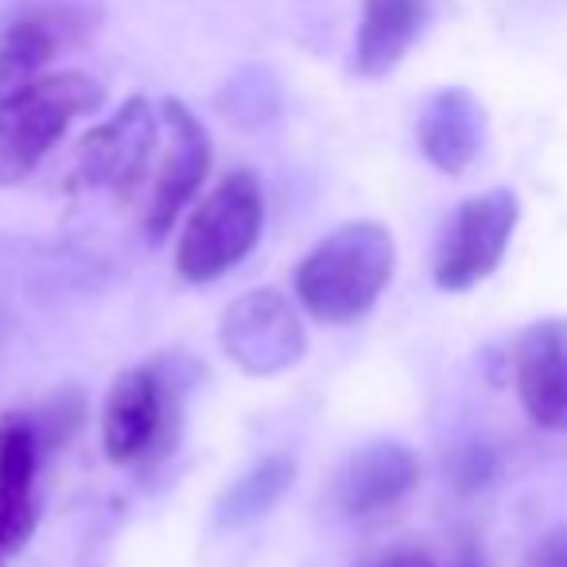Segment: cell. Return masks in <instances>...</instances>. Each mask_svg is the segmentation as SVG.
Masks as SVG:
<instances>
[{
    "label": "cell",
    "instance_id": "obj_13",
    "mask_svg": "<svg viewBox=\"0 0 567 567\" xmlns=\"http://www.w3.org/2000/svg\"><path fill=\"white\" fill-rule=\"evenodd\" d=\"M427 24V0H362V20H358V43H354V63L358 74L365 79H381L389 74L416 35Z\"/></svg>",
    "mask_w": 567,
    "mask_h": 567
},
{
    "label": "cell",
    "instance_id": "obj_16",
    "mask_svg": "<svg viewBox=\"0 0 567 567\" xmlns=\"http://www.w3.org/2000/svg\"><path fill=\"white\" fill-rule=\"evenodd\" d=\"M86 393L79 385H63L59 393H51L40 409L32 412V427H35V443H40L43 455L51 451H63L74 435L86 424Z\"/></svg>",
    "mask_w": 567,
    "mask_h": 567
},
{
    "label": "cell",
    "instance_id": "obj_8",
    "mask_svg": "<svg viewBox=\"0 0 567 567\" xmlns=\"http://www.w3.org/2000/svg\"><path fill=\"white\" fill-rule=\"evenodd\" d=\"M159 125H164L167 148L156 175V187H152L148 198V214H144V229H148L152 241H164L172 234L183 206L198 195V187L210 175V159H214L210 133L195 117V110L183 105L179 97H164L159 102Z\"/></svg>",
    "mask_w": 567,
    "mask_h": 567
},
{
    "label": "cell",
    "instance_id": "obj_4",
    "mask_svg": "<svg viewBox=\"0 0 567 567\" xmlns=\"http://www.w3.org/2000/svg\"><path fill=\"white\" fill-rule=\"evenodd\" d=\"M517 218L520 203L505 187L474 195L463 206H455L432 257V276L443 292H466V288L486 280L502 265Z\"/></svg>",
    "mask_w": 567,
    "mask_h": 567
},
{
    "label": "cell",
    "instance_id": "obj_19",
    "mask_svg": "<svg viewBox=\"0 0 567 567\" xmlns=\"http://www.w3.org/2000/svg\"><path fill=\"white\" fill-rule=\"evenodd\" d=\"M365 567H435V559L427 556L424 548H412V544H404V548L381 551V556L370 559Z\"/></svg>",
    "mask_w": 567,
    "mask_h": 567
},
{
    "label": "cell",
    "instance_id": "obj_9",
    "mask_svg": "<svg viewBox=\"0 0 567 567\" xmlns=\"http://www.w3.org/2000/svg\"><path fill=\"white\" fill-rule=\"evenodd\" d=\"M513 381L520 409L536 427H567V319H536L517 334Z\"/></svg>",
    "mask_w": 567,
    "mask_h": 567
},
{
    "label": "cell",
    "instance_id": "obj_18",
    "mask_svg": "<svg viewBox=\"0 0 567 567\" xmlns=\"http://www.w3.org/2000/svg\"><path fill=\"white\" fill-rule=\"evenodd\" d=\"M533 567H567V525L551 528L533 551Z\"/></svg>",
    "mask_w": 567,
    "mask_h": 567
},
{
    "label": "cell",
    "instance_id": "obj_5",
    "mask_svg": "<svg viewBox=\"0 0 567 567\" xmlns=\"http://www.w3.org/2000/svg\"><path fill=\"white\" fill-rule=\"evenodd\" d=\"M221 354L249 378H276L308 354L300 311L276 288H252L226 308L218 327Z\"/></svg>",
    "mask_w": 567,
    "mask_h": 567
},
{
    "label": "cell",
    "instance_id": "obj_10",
    "mask_svg": "<svg viewBox=\"0 0 567 567\" xmlns=\"http://www.w3.org/2000/svg\"><path fill=\"white\" fill-rule=\"evenodd\" d=\"M40 443H35L32 416L9 412L0 420V551H20L35 533L40 497H35V471H40Z\"/></svg>",
    "mask_w": 567,
    "mask_h": 567
},
{
    "label": "cell",
    "instance_id": "obj_11",
    "mask_svg": "<svg viewBox=\"0 0 567 567\" xmlns=\"http://www.w3.org/2000/svg\"><path fill=\"white\" fill-rule=\"evenodd\" d=\"M420 482V458L412 447L393 440L370 443L354 451L334 482V502L347 517H373V513L393 509L396 502L416 489Z\"/></svg>",
    "mask_w": 567,
    "mask_h": 567
},
{
    "label": "cell",
    "instance_id": "obj_17",
    "mask_svg": "<svg viewBox=\"0 0 567 567\" xmlns=\"http://www.w3.org/2000/svg\"><path fill=\"white\" fill-rule=\"evenodd\" d=\"M494 478V455L486 447H466L458 458V482L463 486H482V482Z\"/></svg>",
    "mask_w": 567,
    "mask_h": 567
},
{
    "label": "cell",
    "instance_id": "obj_2",
    "mask_svg": "<svg viewBox=\"0 0 567 567\" xmlns=\"http://www.w3.org/2000/svg\"><path fill=\"white\" fill-rule=\"evenodd\" d=\"M105 86L82 71L43 74L0 102V187H17L43 164L79 117L102 110Z\"/></svg>",
    "mask_w": 567,
    "mask_h": 567
},
{
    "label": "cell",
    "instance_id": "obj_1",
    "mask_svg": "<svg viewBox=\"0 0 567 567\" xmlns=\"http://www.w3.org/2000/svg\"><path fill=\"white\" fill-rule=\"evenodd\" d=\"M393 268V234L381 221H347L296 265V300L316 323H358L378 308Z\"/></svg>",
    "mask_w": 567,
    "mask_h": 567
},
{
    "label": "cell",
    "instance_id": "obj_3",
    "mask_svg": "<svg viewBox=\"0 0 567 567\" xmlns=\"http://www.w3.org/2000/svg\"><path fill=\"white\" fill-rule=\"evenodd\" d=\"M265 229V190L257 172L237 167L195 206L175 249V268L187 284H210L245 260Z\"/></svg>",
    "mask_w": 567,
    "mask_h": 567
},
{
    "label": "cell",
    "instance_id": "obj_15",
    "mask_svg": "<svg viewBox=\"0 0 567 567\" xmlns=\"http://www.w3.org/2000/svg\"><path fill=\"white\" fill-rule=\"evenodd\" d=\"M55 48V24L43 17L17 20L9 32L0 35V102L12 97L17 90L32 86L35 79H43V66L51 63Z\"/></svg>",
    "mask_w": 567,
    "mask_h": 567
},
{
    "label": "cell",
    "instance_id": "obj_7",
    "mask_svg": "<svg viewBox=\"0 0 567 567\" xmlns=\"http://www.w3.org/2000/svg\"><path fill=\"white\" fill-rule=\"evenodd\" d=\"M175 435V396L164 385L159 370L133 365L117 373L102 409V447L117 466L136 463L152 447L167 451Z\"/></svg>",
    "mask_w": 567,
    "mask_h": 567
},
{
    "label": "cell",
    "instance_id": "obj_6",
    "mask_svg": "<svg viewBox=\"0 0 567 567\" xmlns=\"http://www.w3.org/2000/svg\"><path fill=\"white\" fill-rule=\"evenodd\" d=\"M159 141V113L148 97H128L105 125L90 128L79 141V175L82 187L110 190L128 198L144 183L152 164V152Z\"/></svg>",
    "mask_w": 567,
    "mask_h": 567
},
{
    "label": "cell",
    "instance_id": "obj_12",
    "mask_svg": "<svg viewBox=\"0 0 567 567\" xmlns=\"http://www.w3.org/2000/svg\"><path fill=\"white\" fill-rule=\"evenodd\" d=\"M416 141L435 172L463 175L478 159L482 141H486V110H482V102L471 90H440L420 110Z\"/></svg>",
    "mask_w": 567,
    "mask_h": 567
},
{
    "label": "cell",
    "instance_id": "obj_14",
    "mask_svg": "<svg viewBox=\"0 0 567 567\" xmlns=\"http://www.w3.org/2000/svg\"><path fill=\"white\" fill-rule=\"evenodd\" d=\"M292 482H296V455L292 451H272L260 463H252L241 478L229 482L226 494L214 502V520L221 528L252 525V520L268 517L284 502Z\"/></svg>",
    "mask_w": 567,
    "mask_h": 567
}]
</instances>
